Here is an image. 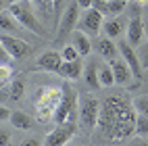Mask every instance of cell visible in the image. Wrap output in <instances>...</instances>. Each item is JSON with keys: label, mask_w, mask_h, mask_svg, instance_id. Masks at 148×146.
I'll list each match as a JSON object with an SVG mask.
<instances>
[{"label": "cell", "mask_w": 148, "mask_h": 146, "mask_svg": "<svg viewBox=\"0 0 148 146\" xmlns=\"http://www.w3.org/2000/svg\"><path fill=\"white\" fill-rule=\"evenodd\" d=\"M136 106L134 100L130 102L121 94L106 96L100 102V117H98V125L108 140L113 142H123L130 136L136 134Z\"/></svg>", "instance_id": "obj_1"}, {"label": "cell", "mask_w": 148, "mask_h": 146, "mask_svg": "<svg viewBox=\"0 0 148 146\" xmlns=\"http://www.w3.org/2000/svg\"><path fill=\"white\" fill-rule=\"evenodd\" d=\"M63 98V88L58 86H42L34 94V109L40 121H52Z\"/></svg>", "instance_id": "obj_2"}, {"label": "cell", "mask_w": 148, "mask_h": 146, "mask_svg": "<svg viewBox=\"0 0 148 146\" xmlns=\"http://www.w3.org/2000/svg\"><path fill=\"white\" fill-rule=\"evenodd\" d=\"M8 13H11L19 23H21L23 29L36 34L38 38H46V25H44L42 19L38 17V13L34 11V6H32L29 0H21V2L8 4Z\"/></svg>", "instance_id": "obj_3"}, {"label": "cell", "mask_w": 148, "mask_h": 146, "mask_svg": "<svg viewBox=\"0 0 148 146\" xmlns=\"http://www.w3.org/2000/svg\"><path fill=\"white\" fill-rule=\"evenodd\" d=\"M79 117V104H77V92L69 84H63V98L58 102V109L54 113V123H77Z\"/></svg>", "instance_id": "obj_4"}, {"label": "cell", "mask_w": 148, "mask_h": 146, "mask_svg": "<svg viewBox=\"0 0 148 146\" xmlns=\"http://www.w3.org/2000/svg\"><path fill=\"white\" fill-rule=\"evenodd\" d=\"M82 11H84V8L77 4L75 0H69V4H67V8H65L61 21H58V27H56V32H54V34H56V36H54L56 42H61L63 38H69V36L73 34V29H77Z\"/></svg>", "instance_id": "obj_5"}, {"label": "cell", "mask_w": 148, "mask_h": 146, "mask_svg": "<svg viewBox=\"0 0 148 146\" xmlns=\"http://www.w3.org/2000/svg\"><path fill=\"white\" fill-rule=\"evenodd\" d=\"M98 117H100V100L92 94H86L79 104V123L84 130H96Z\"/></svg>", "instance_id": "obj_6"}, {"label": "cell", "mask_w": 148, "mask_h": 146, "mask_svg": "<svg viewBox=\"0 0 148 146\" xmlns=\"http://www.w3.org/2000/svg\"><path fill=\"white\" fill-rule=\"evenodd\" d=\"M102 23H104V15L98 11V8H86L79 17V23H77V29L88 36H96L102 32Z\"/></svg>", "instance_id": "obj_7"}, {"label": "cell", "mask_w": 148, "mask_h": 146, "mask_svg": "<svg viewBox=\"0 0 148 146\" xmlns=\"http://www.w3.org/2000/svg\"><path fill=\"white\" fill-rule=\"evenodd\" d=\"M75 130H77L75 123H61V125H56V127H52L50 132L46 134L44 146H65L75 136Z\"/></svg>", "instance_id": "obj_8"}, {"label": "cell", "mask_w": 148, "mask_h": 146, "mask_svg": "<svg viewBox=\"0 0 148 146\" xmlns=\"http://www.w3.org/2000/svg\"><path fill=\"white\" fill-rule=\"evenodd\" d=\"M0 40H2L4 48L8 50V54H11L13 61H19V58H25L29 52L34 50L32 44L25 42L23 38H19V36H8V34H0Z\"/></svg>", "instance_id": "obj_9"}, {"label": "cell", "mask_w": 148, "mask_h": 146, "mask_svg": "<svg viewBox=\"0 0 148 146\" xmlns=\"http://www.w3.org/2000/svg\"><path fill=\"white\" fill-rule=\"evenodd\" d=\"M117 48H119L121 58H123L127 65H130V69H132V73H134V77H136V82H140L144 69H142V65H140V58H138V52L134 50V46L127 42V40H123V42L117 44Z\"/></svg>", "instance_id": "obj_10"}, {"label": "cell", "mask_w": 148, "mask_h": 146, "mask_svg": "<svg viewBox=\"0 0 148 146\" xmlns=\"http://www.w3.org/2000/svg\"><path fill=\"white\" fill-rule=\"evenodd\" d=\"M127 32V19H123L121 15H113V17H104L102 23V36L111 38V40H117Z\"/></svg>", "instance_id": "obj_11"}, {"label": "cell", "mask_w": 148, "mask_h": 146, "mask_svg": "<svg viewBox=\"0 0 148 146\" xmlns=\"http://www.w3.org/2000/svg\"><path fill=\"white\" fill-rule=\"evenodd\" d=\"M61 65H63V56H61V52L48 50V52H44V54L38 56L36 69L48 71V73H58V71H61Z\"/></svg>", "instance_id": "obj_12"}, {"label": "cell", "mask_w": 148, "mask_h": 146, "mask_svg": "<svg viewBox=\"0 0 148 146\" xmlns=\"http://www.w3.org/2000/svg\"><path fill=\"white\" fill-rule=\"evenodd\" d=\"M144 27H146V23L142 21L140 15H134L132 19H127V32H125L127 38H125V40L130 42L132 46H140L142 44V38L146 36Z\"/></svg>", "instance_id": "obj_13"}, {"label": "cell", "mask_w": 148, "mask_h": 146, "mask_svg": "<svg viewBox=\"0 0 148 146\" xmlns=\"http://www.w3.org/2000/svg\"><path fill=\"white\" fill-rule=\"evenodd\" d=\"M111 69L115 75V86H130L132 82H136V77L123 58H113L111 61Z\"/></svg>", "instance_id": "obj_14"}, {"label": "cell", "mask_w": 148, "mask_h": 146, "mask_svg": "<svg viewBox=\"0 0 148 146\" xmlns=\"http://www.w3.org/2000/svg\"><path fill=\"white\" fill-rule=\"evenodd\" d=\"M96 52L111 63L113 58H117V54H119V48H117L115 40H111V38H106V36H100L96 40Z\"/></svg>", "instance_id": "obj_15"}, {"label": "cell", "mask_w": 148, "mask_h": 146, "mask_svg": "<svg viewBox=\"0 0 148 146\" xmlns=\"http://www.w3.org/2000/svg\"><path fill=\"white\" fill-rule=\"evenodd\" d=\"M58 75L65 77V80H69V82L79 80V77L84 75V63H82V58H77V61H63Z\"/></svg>", "instance_id": "obj_16"}, {"label": "cell", "mask_w": 148, "mask_h": 146, "mask_svg": "<svg viewBox=\"0 0 148 146\" xmlns=\"http://www.w3.org/2000/svg\"><path fill=\"white\" fill-rule=\"evenodd\" d=\"M34 6V11L38 13V17L44 21V25L54 21V8H52V0H29Z\"/></svg>", "instance_id": "obj_17"}, {"label": "cell", "mask_w": 148, "mask_h": 146, "mask_svg": "<svg viewBox=\"0 0 148 146\" xmlns=\"http://www.w3.org/2000/svg\"><path fill=\"white\" fill-rule=\"evenodd\" d=\"M19 29H21V23L8 13V8L0 15V34H8V36H17Z\"/></svg>", "instance_id": "obj_18"}, {"label": "cell", "mask_w": 148, "mask_h": 146, "mask_svg": "<svg viewBox=\"0 0 148 146\" xmlns=\"http://www.w3.org/2000/svg\"><path fill=\"white\" fill-rule=\"evenodd\" d=\"M71 44L77 48V52H79L82 56H88V54L92 52V40H90V36L84 34V32H75Z\"/></svg>", "instance_id": "obj_19"}, {"label": "cell", "mask_w": 148, "mask_h": 146, "mask_svg": "<svg viewBox=\"0 0 148 146\" xmlns=\"http://www.w3.org/2000/svg\"><path fill=\"white\" fill-rule=\"evenodd\" d=\"M11 123H13L15 130H21V132H29V130L34 127L32 117H29L27 113H23V111H13V115H11Z\"/></svg>", "instance_id": "obj_20"}, {"label": "cell", "mask_w": 148, "mask_h": 146, "mask_svg": "<svg viewBox=\"0 0 148 146\" xmlns=\"http://www.w3.org/2000/svg\"><path fill=\"white\" fill-rule=\"evenodd\" d=\"M98 67L100 65H98L96 61H90L88 65H84V75L82 77L86 80V84L90 86L92 90L94 88H100V84H98Z\"/></svg>", "instance_id": "obj_21"}, {"label": "cell", "mask_w": 148, "mask_h": 146, "mask_svg": "<svg viewBox=\"0 0 148 146\" xmlns=\"http://www.w3.org/2000/svg\"><path fill=\"white\" fill-rule=\"evenodd\" d=\"M98 84H100V88L115 86V75H113L111 65H100L98 67Z\"/></svg>", "instance_id": "obj_22"}, {"label": "cell", "mask_w": 148, "mask_h": 146, "mask_svg": "<svg viewBox=\"0 0 148 146\" xmlns=\"http://www.w3.org/2000/svg\"><path fill=\"white\" fill-rule=\"evenodd\" d=\"M8 94H11V100H21L25 94V82L23 80H13V84L8 86Z\"/></svg>", "instance_id": "obj_23"}, {"label": "cell", "mask_w": 148, "mask_h": 146, "mask_svg": "<svg viewBox=\"0 0 148 146\" xmlns=\"http://www.w3.org/2000/svg\"><path fill=\"white\" fill-rule=\"evenodd\" d=\"M69 4V0H52V8H54V21H52V27H54V32H56V27H58V21H61V17L65 13V8ZM52 32V34H54Z\"/></svg>", "instance_id": "obj_24"}, {"label": "cell", "mask_w": 148, "mask_h": 146, "mask_svg": "<svg viewBox=\"0 0 148 146\" xmlns=\"http://www.w3.org/2000/svg\"><path fill=\"white\" fill-rule=\"evenodd\" d=\"M61 56H63V61H77V58H82V54L77 52V48L73 44H67L61 48Z\"/></svg>", "instance_id": "obj_25"}, {"label": "cell", "mask_w": 148, "mask_h": 146, "mask_svg": "<svg viewBox=\"0 0 148 146\" xmlns=\"http://www.w3.org/2000/svg\"><path fill=\"white\" fill-rule=\"evenodd\" d=\"M127 2H123V0H108L106 2V11H108V17L113 15H121V11L125 8Z\"/></svg>", "instance_id": "obj_26"}, {"label": "cell", "mask_w": 148, "mask_h": 146, "mask_svg": "<svg viewBox=\"0 0 148 146\" xmlns=\"http://www.w3.org/2000/svg\"><path fill=\"white\" fill-rule=\"evenodd\" d=\"M148 134V117L138 113L136 117V136H146Z\"/></svg>", "instance_id": "obj_27"}, {"label": "cell", "mask_w": 148, "mask_h": 146, "mask_svg": "<svg viewBox=\"0 0 148 146\" xmlns=\"http://www.w3.org/2000/svg\"><path fill=\"white\" fill-rule=\"evenodd\" d=\"M134 106H136V113L148 117V96H140V98H136L134 100Z\"/></svg>", "instance_id": "obj_28"}, {"label": "cell", "mask_w": 148, "mask_h": 146, "mask_svg": "<svg viewBox=\"0 0 148 146\" xmlns=\"http://www.w3.org/2000/svg\"><path fill=\"white\" fill-rule=\"evenodd\" d=\"M11 80H13V67L6 65V63H0V82L8 84Z\"/></svg>", "instance_id": "obj_29"}, {"label": "cell", "mask_w": 148, "mask_h": 146, "mask_svg": "<svg viewBox=\"0 0 148 146\" xmlns=\"http://www.w3.org/2000/svg\"><path fill=\"white\" fill-rule=\"evenodd\" d=\"M136 52H138V58H140L142 69H148V44L140 46V50H136Z\"/></svg>", "instance_id": "obj_30"}, {"label": "cell", "mask_w": 148, "mask_h": 146, "mask_svg": "<svg viewBox=\"0 0 148 146\" xmlns=\"http://www.w3.org/2000/svg\"><path fill=\"white\" fill-rule=\"evenodd\" d=\"M19 146H44V140L38 138V136H32V138L21 140V144H19Z\"/></svg>", "instance_id": "obj_31"}, {"label": "cell", "mask_w": 148, "mask_h": 146, "mask_svg": "<svg viewBox=\"0 0 148 146\" xmlns=\"http://www.w3.org/2000/svg\"><path fill=\"white\" fill-rule=\"evenodd\" d=\"M0 63H6V65H11V63H13V58H11V54H8V50L4 48L2 40H0Z\"/></svg>", "instance_id": "obj_32"}, {"label": "cell", "mask_w": 148, "mask_h": 146, "mask_svg": "<svg viewBox=\"0 0 148 146\" xmlns=\"http://www.w3.org/2000/svg\"><path fill=\"white\" fill-rule=\"evenodd\" d=\"M11 115H13V113L8 111L4 104H0V121H11Z\"/></svg>", "instance_id": "obj_33"}, {"label": "cell", "mask_w": 148, "mask_h": 146, "mask_svg": "<svg viewBox=\"0 0 148 146\" xmlns=\"http://www.w3.org/2000/svg\"><path fill=\"white\" fill-rule=\"evenodd\" d=\"M0 146H11V134L0 132Z\"/></svg>", "instance_id": "obj_34"}, {"label": "cell", "mask_w": 148, "mask_h": 146, "mask_svg": "<svg viewBox=\"0 0 148 146\" xmlns=\"http://www.w3.org/2000/svg\"><path fill=\"white\" fill-rule=\"evenodd\" d=\"M6 100H11V94H8V88L4 86L2 90H0V104H2V102H6Z\"/></svg>", "instance_id": "obj_35"}, {"label": "cell", "mask_w": 148, "mask_h": 146, "mask_svg": "<svg viewBox=\"0 0 148 146\" xmlns=\"http://www.w3.org/2000/svg\"><path fill=\"white\" fill-rule=\"evenodd\" d=\"M75 2H77V4H79V6L84 8V11H86V8H92L94 0H75Z\"/></svg>", "instance_id": "obj_36"}, {"label": "cell", "mask_w": 148, "mask_h": 146, "mask_svg": "<svg viewBox=\"0 0 148 146\" xmlns=\"http://www.w3.org/2000/svg\"><path fill=\"white\" fill-rule=\"evenodd\" d=\"M6 8H8V0H0V15H2Z\"/></svg>", "instance_id": "obj_37"}, {"label": "cell", "mask_w": 148, "mask_h": 146, "mask_svg": "<svg viewBox=\"0 0 148 146\" xmlns=\"http://www.w3.org/2000/svg\"><path fill=\"white\" fill-rule=\"evenodd\" d=\"M13 2H21V0H8V4H13Z\"/></svg>", "instance_id": "obj_38"}, {"label": "cell", "mask_w": 148, "mask_h": 146, "mask_svg": "<svg viewBox=\"0 0 148 146\" xmlns=\"http://www.w3.org/2000/svg\"><path fill=\"white\" fill-rule=\"evenodd\" d=\"M138 146H148V140H146V142H142V144H138Z\"/></svg>", "instance_id": "obj_39"}, {"label": "cell", "mask_w": 148, "mask_h": 146, "mask_svg": "<svg viewBox=\"0 0 148 146\" xmlns=\"http://www.w3.org/2000/svg\"><path fill=\"white\" fill-rule=\"evenodd\" d=\"M144 32H146V38H148V25H146V27H144Z\"/></svg>", "instance_id": "obj_40"}, {"label": "cell", "mask_w": 148, "mask_h": 146, "mask_svg": "<svg viewBox=\"0 0 148 146\" xmlns=\"http://www.w3.org/2000/svg\"><path fill=\"white\" fill-rule=\"evenodd\" d=\"M4 86H6V84H2V82H0V90H2V88H4Z\"/></svg>", "instance_id": "obj_41"}, {"label": "cell", "mask_w": 148, "mask_h": 146, "mask_svg": "<svg viewBox=\"0 0 148 146\" xmlns=\"http://www.w3.org/2000/svg\"><path fill=\"white\" fill-rule=\"evenodd\" d=\"M102 2H108V0H102Z\"/></svg>", "instance_id": "obj_42"}, {"label": "cell", "mask_w": 148, "mask_h": 146, "mask_svg": "<svg viewBox=\"0 0 148 146\" xmlns=\"http://www.w3.org/2000/svg\"><path fill=\"white\" fill-rule=\"evenodd\" d=\"M123 2H127V0H123Z\"/></svg>", "instance_id": "obj_43"}]
</instances>
